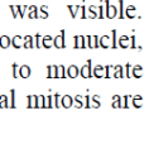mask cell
I'll use <instances>...</instances> for the list:
<instances>
[{
	"label": "cell",
	"instance_id": "1",
	"mask_svg": "<svg viewBox=\"0 0 149 144\" xmlns=\"http://www.w3.org/2000/svg\"><path fill=\"white\" fill-rule=\"evenodd\" d=\"M91 61H87V63L82 68H81V71L79 72L81 76L84 77V79H88V77L92 76V71H91Z\"/></svg>",
	"mask_w": 149,
	"mask_h": 144
},
{
	"label": "cell",
	"instance_id": "2",
	"mask_svg": "<svg viewBox=\"0 0 149 144\" xmlns=\"http://www.w3.org/2000/svg\"><path fill=\"white\" fill-rule=\"evenodd\" d=\"M53 46L56 48H65V32L61 31V34L53 39Z\"/></svg>",
	"mask_w": 149,
	"mask_h": 144
},
{
	"label": "cell",
	"instance_id": "3",
	"mask_svg": "<svg viewBox=\"0 0 149 144\" xmlns=\"http://www.w3.org/2000/svg\"><path fill=\"white\" fill-rule=\"evenodd\" d=\"M59 104H61V106H63V108L68 109L73 104V99L71 97L70 95H65V96H62L61 97V102H59Z\"/></svg>",
	"mask_w": 149,
	"mask_h": 144
},
{
	"label": "cell",
	"instance_id": "4",
	"mask_svg": "<svg viewBox=\"0 0 149 144\" xmlns=\"http://www.w3.org/2000/svg\"><path fill=\"white\" fill-rule=\"evenodd\" d=\"M106 8H107V10H106V17L109 18V19H113V18L116 17L118 10H116V8H115V6L110 5L109 1H106Z\"/></svg>",
	"mask_w": 149,
	"mask_h": 144
},
{
	"label": "cell",
	"instance_id": "5",
	"mask_svg": "<svg viewBox=\"0 0 149 144\" xmlns=\"http://www.w3.org/2000/svg\"><path fill=\"white\" fill-rule=\"evenodd\" d=\"M19 76L22 77V79H28L29 76H31V68L28 67L27 65H23L19 67Z\"/></svg>",
	"mask_w": 149,
	"mask_h": 144
},
{
	"label": "cell",
	"instance_id": "6",
	"mask_svg": "<svg viewBox=\"0 0 149 144\" xmlns=\"http://www.w3.org/2000/svg\"><path fill=\"white\" fill-rule=\"evenodd\" d=\"M86 44H85V37L84 35H76L74 37V44L73 48H85Z\"/></svg>",
	"mask_w": 149,
	"mask_h": 144
},
{
	"label": "cell",
	"instance_id": "7",
	"mask_svg": "<svg viewBox=\"0 0 149 144\" xmlns=\"http://www.w3.org/2000/svg\"><path fill=\"white\" fill-rule=\"evenodd\" d=\"M79 68H77V66L76 65H72V66H70L68 70H67V76L71 77V79H76L77 76H79Z\"/></svg>",
	"mask_w": 149,
	"mask_h": 144
},
{
	"label": "cell",
	"instance_id": "8",
	"mask_svg": "<svg viewBox=\"0 0 149 144\" xmlns=\"http://www.w3.org/2000/svg\"><path fill=\"white\" fill-rule=\"evenodd\" d=\"M10 44H13L14 48L19 49V48L23 47V38H22L20 35H15V37L13 38V40H10Z\"/></svg>",
	"mask_w": 149,
	"mask_h": 144
},
{
	"label": "cell",
	"instance_id": "9",
	"mask_svg": "<svg viewBox=\"0 0 149 144\" xmlns=\"http://www.w3.org/2000/svg\"><path fill=\"white\" fill-rule=\"evenodd\" d=\"M130 68H132V73H130L132 76L136 77V79H139V77L143 76V68H141V66L136 65V66H134V67H130Z\"/></svg>",
	"mask_w": 149,
	"mask_h": 144
},
{
	"label": "cell",
	"instance_id": "10",
	"mask_svg": "<svg viewBox=\"0 0 149 144\" xmlns=\"http://www.w3.org/2000/svg\"><path fill=\"white\" fill-rule=\"evenodd\" d=\"M40 44L46 48H51L53 46V39H52L51 35H44V37L42 35V42H40Z\"/></svg>",
	"mask_w": 149,
	"mask_h": 144
},
{
	"label": "cell",
	"instance_id": "11",
	"mask_svg": "<svg viewBox=\"0 0 149 144\" xmlns=\"http://www.w3.org/2000/svg\"><path fill=\"white\" fill-rule=\"evenodd\" d=\"M23 47L24 48H33L34 44H33V37L32 35H25L23 39Z\"/></svg>",
	"mask_w": 149,
	"mask_h": 144
},
{
	"label": "cell",
	"instance_id": "12",
	"mask_svg": "<svg viewBox=\"0 0 149 144\" xmlns=\"http://www.w3.org/2000/svg\"><path fill=\"white\" fill-rule=\"evenodd\" d=\"M132 104L135 108H141V105H143V97L140 95H135L132 100Z\"/></svg>",
	"mask_w": 149,
	"mask_h": 144
},
{
	"label": "cell",
	"instance_id": "13",
	"mask_svg": "<svg viewBox=\"0 0 149 144\" xmlns=\"http://www.w3.org/2000/svg\"><path fill=\"white\" fill-rule=\"evenodd\" d=\"M10 46V39H9V37L8 35H1L0 37V47L1 48H8Z\"/></svg>",
	"mask_w": 149,
	"mask_h": 144
},
{
	"label": "cell",
	"instance_id": "14",
	"mask_svg": "<svg viewBox=\"0 0 149 144\" xmlns=\"http://www.w3.org/2000/svg\"><path fill=\"white\" fill-rule=\"evenodd\" d=\"M95 77H97V79H100V77H104V67L102 66H96L95 70H94V73H92Z\"/></svg>",
	"mask_w": 149,
	"mask_h": 144
},
{
	"label": "cell",
	"instance_id": "15",
	"mask_svg": "<svg viewBox=\"0 0 149 144\" xmlns=\"http://www.w3.org/2000/svg\"><path fill=\"white\" fill-rule=\"evenodd\" d=\"M119 46L121 48H128L129 47V38L126 35H121L119 39Z\"/></svg>",
	"mask_w": 149,
	"mask_h": 144
},
{
	"label": "cell",
	"instance_id": "16",
	"mask_svg": "<svg viewBox=\"0 0 149 144\" xmlns=\"http://www.w3.org/2000/svg\"><path fill=\"white\" fill-rule=\"evenodd\" d=\"M28 108H37V96L36 95L28 96Z\"/></svg>",
	"mask_w": 149,
	"mask_h": 144
},
{
	"label": "cell",
	"instance_id": "17",
	"mask_svg": "<svg viewBox=\"0 0 149 144\" xmlns=\"http://www.w3.org/2000/svg\"><path fill=\"white\" fill-rule=\"evenodd\" d=\"M29 18L31 19H37L39 15H38V12H37V6L36 5H32V6H29Z\"/></svg>",
	"mask_w": 149,
	"mask_h": 144
},
{
	"label": "cell",
	"instance_id": "18",
	"mask_svg": "<svg viewBox=\"0 0 149 144\" xmlns=\"http://www.w3.org/2000/svg\"><path fill=\"white\" fill-rule=\"evenodd\" d=\"M80 6H81V5H76V6L68 5V10L71 12V17H72V18H76L77 13H79V10H80Z\"/></svg>",
	"mask_w": 149,
	"mask_h": 144
},
{
	"label": "cell",
	"instance_id": "19",
	"mask_svg": "<svg viewBox=\"0 0 149 144\" xmlns=\"http://www.w3.org/2000/svg\"><path fill=\"white\" fill-rule=\"evenodd\" d=\"M99 97L100 96L99 95H94V96H91V101H92V104L90 105V106H92V108H100V101H99Z\"/></svg>",
	"mask_w": 149,
	"mask_h": 144
},
{
	"label": "cell",
	"instance_id": "20",
	"mask_svg": "<svg viewBox=\"0 0 149 144\" xmlns=\"http://www.w3.org/2000/svg\"><path fill=\"white\" fill-rule=\"evenodd\" d=\"M99 46H101L102 48H107L109 47V37L107 35H102L101 39H100V44Z\"/></svg>",
	"mask_w": 149,
	"mask_h": 144
},
{
	"label": "cell",
	"instance_id": "21",
	"mask_svg": "<svg viewBox=\"0 0 149 144\" xmlns=\"http://www.w3.org/2000/svg\"><path fill=\"white\" fill-rule=\"evenodd\" d=\"M8 108H15V91L14 90L10 91V102Z\"/></svg>",
	"mask_w": 149,
	"mask_h": 144
},
{
	"label": "cell",
	"instance_id": "22",
	"mask_svg": "<svg viewBox=\"0 0 149 144\" xmlns=\"http://www.w3.org/2000/svg\"><path fill=\"white\" fill-rule=\"evenodd\" d=\"M113 108H120L121 106V102H120V97L118 95H114L113 96Z\"/></svg>",
	"mask_w": 149,
	"mask_h": 144
},
{
	"label": "cell",
	"instance_id": "23",
	"mask_svg": "<svg viewBox=\"0 0 149 144\" xmlns=\"http://www.w3.org/2000/svg\"><path fill=\"white\" fill-rule=\"evenodd\" d=\"M57 77H61V79L66 77V75H65V67H63V65L57 66Z\"/></svg>",
	"mask_w": 149,
	"mask_h": 144
},
{
	"label": "cell",
	"instance_id": "24",
	"mask_svg": "<svg viewBox=\"0 0 149 144\" xmlns=\"http://www.w3.org/2000/svg\"><path fill=\"white\" fill-rule=\"evenodd\" d=\"M8 99H6L5 95H1L0 96V108H8Z\"/></svg>",
	"mask_w": 149,
	"mask_h": 144
},
{
	"label": "cell",
	"instance_id": "25",
	"mask_svg": "<svg viewBox=\"0 0 149 144\" xmlns=\"http://www.w3.org/2000/svg\"><path fill=\"white\" fill-rule=\"evenodd\" d=\"M114 77H124V75H123V68L121 66H115V73H114Z\"/></svg>",
	"mask_w": 149,
	"mask_h": 144
},
{
	"label": "cell",
	"instance_id": "26",
	"mask_svg": "<svg viewBox=\"0 0 149 144\" xmlns=\"http://www.w3.org/2000/svg\"><path fill=\"white\" fill-rule=\"evenodd\" d=\"M74 106H76V108H82L84 106V102L81 101V95L74 96Z\"/></svg>",
	"mask_w": 149,
	"mask_h": 144
},
{
	"label": "cell",
	"instance_id": "27",
	"mask_svg": "<svg viewBox=\"0 0 149 144\" xmlns=\"http://www.w3.org/2000/svg\"><path fill=\"white\" fill-rule=\"evenodd\" d=\"M133 12H135V8H134V6H129V8L126 9V17L128 18H134L135 17V13L133 14Z\"/></svg>",
	"mask_w": 149,
	"mask_h": 144
},
{
	"label": "cell",
	"instance_id": "28",
	"mask_svg": "<svg viewBox=\"0 0 149 144\" xmlns=\"http://www.w3.org/2000/svg\"><path fill=\"white\" fill-rule=\"evenodd\" d=\"M25 9H27V5H18L17 6V10H18V13H19V15L23 18L24 17V13H25Z\"/></svg>",
	"mask_w": 149,
	"mask_h": 144
},
{
	"label": "cell",
	"instance_id": "29",
	"mask_svg": "<svg viewBox=\"0 0 149 144\" xmlns=\"http://www.w3.org/2000/svg\"><path fill=\"white\" fill-rule=\"evenodd\" d=\"M40 17L43 18V19H46L48 18V13H47V6H40Z\"/></svg>",
	"mask_w": 149,
	"mask_h": 144
},
{
	"label": "cell",
	"instance_id": "30",
	"mask_svg": "<svg viewBox=\"0 0 149 144\" xmlns=\"http://www.w3.org/2000/svg\"><path fill=\"white\" fill-rule=\"evenodd\" d=\"M34 37H36V47L37 48H40V47H42V44H40V38H42V34L37 33Z\"/></svg>",
	"mask_w": 149,
	"mask_h": 144
},
{
	"label": "cell",
	"instance_id": "31",
	"mask_svg": "<svg viewBox=\"0 0 149 144\" xmlns=\"http://www.w3.org/2000/svg\"><path fill=\"white\" fill-rule=\"evenodd\" d=\"M113 48H116V31H113V44H111Z\"/></svg>",
	"mask_w": 149,
	"mask_h": 144
},
{
	"label": "cell",
	"instance_id": "32",
	"mask_svg": "<svg viewBox=\"0 0 149 144\" xmlns=\"http://www.w3.org/2000/svg\"><path fill=\"white\" fill-rule=\"evenodd\" d=\"M129 97H130V96H129V95H125V96H124V104H123V105H121V106H123V108H125V109H126V108H128V100H129Z\"/></svg>",
	"mask_w": 149,
	"mask_h": 144
},
{
	"label": "cell",
	"instance_id": "33",
	"mask_svg": "<svg viewBox=\"0 0 149 144\" xmlns=\"http://www.w3.org/2000/svg\"><path fill=\"white\" fill-rule=\"evenodd\" d=\"M130 63H126L125 65V68H126V77H132V75H130Z\"/></svg>",
	"mask_w": 149,
	"mask_h": 144
},
{
	"label": "cell",
	"instance_id": "34",
	"mask_svg": "<svg viewBox=\"0 0 149 144\" xmlns=\"http://www.w3.org/2000/svg\"><path fill=\"white\" fill-rule=\"evenodd\" d=\"M123 4H124V1H123V0H120V15H119V18H120V19H123V18H124V10H123Z\"/></svg>",
	"mask_w": 149,
	"mask_h": 144
},
{
	"label": "cell",
	"instance_id": "35",
	"mask_svg": "<svg viewBox=\"0 0 149 144\" xmlns=\"http://www.w3.org/2000/svg\"><path fill=\"white\" fill-rule=\"evenodd\" d=\"M17 67H18V65H17V63H13V77H18Z\"/></svg>",
	"mask_w": 149,
	"mask_h": 144
},
{
	"label": "cell",
	"instance_id": "36",
	"mask_svg": "<svg viewBox=\"0 0 149 144\" xmlns=\"http://www.w3.org/2000/svg\"><path fill=\"white\" fill-rule=\"evenodd\" d=\"M130 39H132V44H130V48H134V47H135V37L133 35Z\"/></svg>",
	"mask_w": 149,
	"mask_h": 144
}]
</instances>
